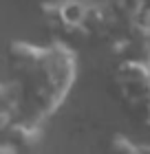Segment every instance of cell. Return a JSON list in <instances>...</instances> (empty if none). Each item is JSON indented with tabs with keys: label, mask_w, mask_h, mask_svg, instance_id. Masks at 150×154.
Returning <instances> with one entry per match:
<instances>
[{
	"label": "cell",
	"mask_w": 150,
	"mask_h": 154,
	"mask_svg": "<svg viewBox=\"0 0 150 154\" xmlns=\"http://www.w3.org/2000/svg\"><path fill=\"white\" fill-rule=\"evenodd\" d=\"M9 57L20 73L35 79V95L40 101L38 119L53 115L77 77L75 51L64 44L38 46L24 40H13L9 44Z\"/></svg>",
	"instance_id": "obj_1"
},
{
	"label": "cell",
	"mask_w": 150,
	"mask_h": 154,
	"mask_svg": "<svg viewBox=\"0 0 150 154\" xmlns=\"http://www.w3.org/2000/svg\"><path fill=\"white\" fill-rule=\"evenodd\" d=\"M117 86L132 112H139L146 123H150V62L130 60L121 62L115 73Z\"/></svg>",
	"instance_id": "obj_2"
},
{
	"label": "cell",
	"mask_w": 150,
	"mask_h": 154,
	"mask_svg": "<svg viewBox=\"0 0 150 154\" xmlns=\"http://www.w3.org/2000/svg\"><path fill=\"white\" fill-rule=\"evenodd\" d=\"M40 9L53 26L66 33L88 29L91 20L99 16V7L91 0H44Z\"/></svg>",
	"instance_id": "obj_3"
},
{
	"label": "cell",
	"mask_w": 150,
	"mask_h": 154,
	"mask_svg": "<svg viewBox=\"0 0 150 154\" xmlns=\"http://www.w3.org/2000/svg\"><path fill=\"white\" fill-rule=\"evenodd\" d=\"M11 132L16 134V139L24 145H35L42 139V119H29V121H20L11 123Z\"/></svg>",
	"instance_id": "obj_4"
},
{
	"label": "cell",
	"mask_w": 150,
	"mask_h": 154,
	"mask_svg": "<svg viewBox=\"0 0 150 154\" xmlns=\"http://www.w3.org/2000/svg\"><path fill=\"white\" fill-rule=\"evenodd\" d=\"M113 150H115V154H141L139 143H132L124 134H117L113 139Z\"/></svg>",
	"instance_id": "obj_5"
},
{
	"label": "cell",
	"mask_w": 150,
	"mask_h": 154,
	"mask_svg": "<svg viewBox=\"0 0 150 154\" xmlns=\"http://www.w3.org/2000/svg\"><path fill=\"white\" fill-rule=\"evenodd\" d=\"M18 93H20L18 84L0 82V106H9V101H16Z\"/></svg>",
	"instance_id": "obj_6"
},
{
	"label": "cell",
	"mask_w": 150,
	"mask_h": 154,
	"mask_svg": "<svg viewBox=\"0 0 150 154\" xmlns=\"http://www.w3.org/2000/svg\"><path fill=\"white\" fill-rule=\"evenodd\" d=\"M0 154H16V150L11 145H0Z\"/></svg>",
	"instance_id": "obj_7"
}]
</instances>
